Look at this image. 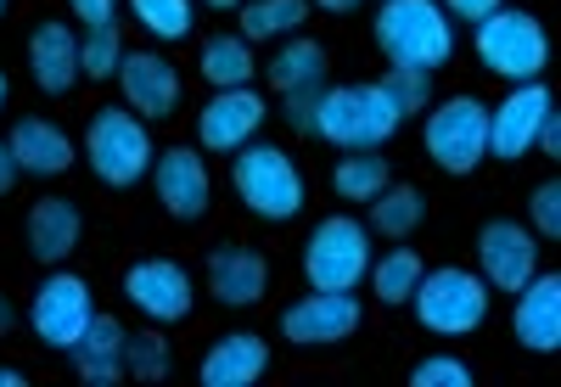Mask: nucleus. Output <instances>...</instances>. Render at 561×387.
Masks as SVG:
<instances>
[{
    "mask_svg": "<svg viewBox=\"0 0 561 387\" xmlns=\"http://www.w3.org/2000/svg\"><path fill=\"white\" fill-rule=\"evenodd\" d=\"M399 124L404 118L393 113L388 90L377 79H354V84H320L309 135H320L337 152H382L399 135Z\"/></svg>",
    "mask_w": 561,
    "mask_h": 387,
    "instance_id": "nucleus-1",
    "label": "nucleus"
},
{
    "mask_svg": "<svg viewBox=\"0 0 561 387\" xmlns=\"http://www.w3.org/2000/svg\"><path fill=\"white\" fill-rule=\"evenodd\" d=\"M370 39L388 57V68L438 73L455 57V18L438 0H382L370 18Z\"/></svg>",
    "mask_w": 561,
    "mask_h": 387,
    "instance_id": "nucleus-2",
    "label": "nucleus"
},
{
    "mask_svg": "<svg viewBox=\"0 0 561 387\" xmlns=\"http://www.w3.org/2000/svg\"><path fill=\"white\" fill-rule=\"evenodd\" d=\"M230 191H237V203L270 225H287L304 214V197H309V185H304V169L287 147H270V140H248L242 152H230Z\"/></svg>",
    "mask_w": 561,
    "mask_h": 387,
    "instance_id": "nucleus-3",
    "label": "nucleus"
},
{
    "mask_svg": "<svg viewBox=\"0 0 561 387\" xmlns=\"http://www.w3.org/2000/svg\"><path fill=\"white\" fill-rule=\"evenodd\" d=\"M158 140L147 129V118H135L129 107H96L84 124V163L107 191H135L152 174Z\"/></svg>",
    "mask_w": 561,
    "mask_h": 387,
    "instance_id": "nucleus-4",
    "label": "nucleus"
},
{
    "mask_svg": "<svg viewBox=\"0 0 561 387\" xmlns=\"http://www.w3.org/2000/svg\"><path fill=\"white\" fill-rule=\"evenodd\" d=\"M472 52H478L483 73H494V79H511V84H517V79H545L550 29L534 12L500 7V12L472 23Z\"/></svg>",
    "mask_w": 561,
    "mask_h": 387,
    "instance_id": "nucleus-5",
    "label": "nucleus"
},
{
    "mask_svg": "<svg viewBox=\"0 0 561 387\" xmlns=\"http://www.w3.org/2000/svg\"><path fill=\"white\" fill-rule=\"evenodd\" d=\"M421 152L444 174H472L489 158V107L478 95H444L421 113Z\"/></svg>",
    "mask_w": 561,
    "mask_h": 387,
    "instance_id": "nucleus-6",
    "label": "nucleus"
},
{
    "mask_svg": "<svg viewBox=\"0 0 561 387\" xmlns=\"http://www.w3.org/2000/svg\"><path fill=\"white\" fill-rule=\"evenodd\" d=\"M370 236L354 214H325L309 241H304V281L320 286V293H359V281L370 270Z\"/></svg>",
    "mask_w": 561,
    "mask_h": 387,
    "instance_id": "nucleus-7",
    "label": "nucleus"
},
{
    "mask_svg": "<svg viewBox=\"0 0 561 387\" xmlns=\"http://www.w3.org/2000/svg\"><path fill=\"white\" fill-rule=\"evenodd\" d=\"M489 286L478 270H466V264H444V270H427L415 286V320L427 326L433 337H472L483 320H489Z\"/></svg>",
    "mask_w": 561,
    "mask_h": 387,
    "instance_id": "nucleus-8",
    "label": "nucleus"
},
{
    "mask_svg": "<svg viewBox=\"0 0 561 387\" xmlns=\"http://www.w3.org/2000/svg\"><path fill=\"white\" fill-rule=\"evenodd\" d=\"M90 315H96V293H90V281L73 275V270H51L39 286H34V298H28V331H34V343L39 349H57L68 354L79 343V331L90 326Z\"/></svg>",
    "mask_w": 561,
    "mask_h": 387,
    "instance_id": "nucleus-9",
    "label": "nucleus"
},
{
    "mask_svg": "<svg viewBox=\"0 0 561 387\" xmlns=\"http://www.w3.org/2000/svg\"><path fill=\"white\" fill-rule=\"evenodd\" d=\"M124 298L135 304V315H147L152 326H180L197 309V281L180 259L169 253H147L124 270Z\"/></svg>",
    "mask_w": 561,
    "mask_h": 387,
    "instance_id": "nucleus-10",
    "label": "nucleus"
},
{
    "mask_svg": "<svg viewBox=\"0 0 561 387\" xmlns=\"http://www.w3.org/2000/svg\"><path fill=\"white\" fill-rule=\"evenodd\" d=\"M556 113V95L545 79H517L505 95H500V107L489 113V158L500 163H517L539 147V129L545 118Z\"/></svg>",
    "mask_w": 561,
    "mask_h": 387,
    "instance_id": "nucleus-11",
    "label": "nucleus"
},
{
    "mask_svg": "<svg viewBox=\"0 0 561 387\" xmlns=\"http://www.w3.org/2000/svg\"><path fill=\"white\" fill-rule=\"evenodd\" d=\"M152 197L169 219L197 225L214 208V174H208V152L203 147H163L152 158Z\"/></svg>",
    "mask_w": 561,
    "mask_h": 387,
    "instance_id": "nucleus-12",
    "label": "nucleus"
},
{
    "mask_svg": "<svg viewBox=\"0 0 561 387\" xmlns=\"http://www.w3.org/2000/svg\"><path fill=\"white\" fill-rule=\"evenodd\" d=\"M365 326V309H359V293H320L309 286L304 298H293L280 309V337L293 349H332V343H348V337Z\"/></svg>",
    "mask_w": 561,
    "mask_h": 387,
    "instance_id": "nucleus-13",
    "label": "nucleus"
},
{
    "mask_svg": "<svg viewBox=\"0 0 561 387\" xmlns=\"http://www.w3.org/2000/svg\"><path fill=\"white\" fill-rule=\"evenodd\" d=\"M270 118V102L253 90V84H230V90H214L203 113H197V147L203 152H242L248 140L264 129Z\"/></svg>",
    "mask_w": 561,
    "mask_h": 387,
    "instance_id": "nucleus-14",
    "label": "nucleus"
},
{
    "mask_svg": "<svg viewBox=\"0 0 561 387\" xmlns=\"http://www.w3.org/2000/svg\"><path fill=\"white\" fill-rule=\"evenodd\" d=\"M539 270V236L523 219H489L478 230V275L489 293H517Z\"/></svg>",
    "mask_w": 561,
    "mask_h": 387,
    "instance_id": "nucleus-15",
    "label": "nucleus"
},
{
    "mask_svg": "<svg viewBox=\"0 0 561 387\" xmlns=\"http://www.w3.org/2000/svg\"><path fill=\"white\" fill-rule=\"evenodd\" d=\"M118 84H124V107L135 113V118H147V124H158V118H174L180 113V68L163 57V52H124V62H118Z\"/></svg>",
    "mask_w": 561,
    "mask_h": 387,
    "instance_id": "nucleus-16",
    "label": "nucleus"
},
{
    "mask_svg": "<svg viewBox=\"0 0 561 387\" xmlns=\"http://www.w3.org/2000/svg\"><path fill=\"white\" fill-rule=\"evenodd\" d=\"M203 281H208V298L225 304V309H253L270 298V259L259 248H242V241H225V248L208 253L203 264Z\"/></svg>",
    "mask_w": 561,
    "mask_h": 387,
    "instance_id": "nucleus-17",
    "label": "nucleus"
},
{
    "mask_svg": "<svg viewBox=\"0 0 561 387\" xmlns=\"http://www.w3.org/2000/svg\"><path fill=\"white\" fill-rule=\"evenodd\" d=\"M511 337L528 354H556L561 349V275L556 270H534L528 286L511 293Z\"/></svg>",
    "mask_w": 561,
    "mask_h": 387,
    "instance_id": "nucleus-18",
    "label": "nucleus"
},
{
    "mask_svg": "<svg viewBox=\"0 0 561 387\" xmlns=\"http://www.w3.org/2000/svg\"><path fill=\"white\" fill-rule=\"evenodd\" d=\"M79 230H84L79 203H68V197H34V203H28V214H23V248H28V259H34V264L57 270V264H68V259H73Z\"/></svg>",
    "mask_w": 561,
    "mask_h": 387,
    "instance_id": "nucleus-19",
    "label": "nucleus"
},
{
    "mask_svg": "<svg viewBox=\"0 0 561 387\" xmlns=\"http://www.w3.org/2000/svg\"><path fill=\"white\" fill-rule=\"evenodd\" d=\"M7 147H12V158H18V174H28V180H57V174H68L73 158H79L73 135H68L57 118H39V113H28V118L12 124Z\"/></svg>",
    "mask_w": 561,
    "mask_h": 387,
    "instance_id": "nucleus-20",
    "label": "nucleus"
},
{
    "mask_svg": "<svg viewBox=\"0 0 561 387\" xmlns=\"http://www.w3.org/2000/svg\"><path fill=\"white\" fill-rule=\"evenodd\" d=\"M124 343H129V331H124V320H113V315H90V326L79 331V343L68 349V360H73V376L84 382V387H118V382H129V371H124Z\"/></svg>",
    "mask_w": 561,
    "mask_h": 387,
    "instance_id": "nucleus-21",
    "label": "nucleus"
},
{
    "mask_svg": "<svg viewBox=\"0 0 561 387\" xmlns=\"http://www.w3.org/2000/svg\"><path fill=\"white\" fill-rule=\"evenodd\" d=\"M270 371V343L259 331H225L208 343L203 365H197V382L203 387H253L264 382Z\"/></svg>",
    "mask_w": 561,
    "mask_h": 387,
    "instance_id": "nucleus-22",
    "label": "nucleus"
},
{
    "mask_svg": "<svg viewBox=\"0 0 561 387\" xmlns=\"http://www.w3.org/2000/svg\"><path fill=\"white\" fill-rule=\"evenodd\" d=\"M28 73L45 95H68L79 84V34L62 18H45L28 29Z\"/></svg>",
    "mask_w": 561,
    "mask_h": 387,
    "instance_id": "nucleus-23",
    "label": "nucleus"
},
{
    "mask_svg": "<svg viewBox=\"0 0 561 387\" xmlns=\"http://www.w3.org/2000/svg\"><path fill=\"white\" fill-rule=\"evenodd\" d=\"M325 73H332V52L309 34H287L270 57V90L275 95H293V90H320Z\"/></svg>",
    "mask_w": 561,
    "mask_h": 387,
    "instance_id": "nucleus-24",
    "label": "nucleus"
},
{
    "mask_svg": "<svg viewBox=\"0 0 561 387\" xmlns=\"http://www.w3.org/2000/svg\"><path fill=\"white\" fill-rule=\"evenodd\" d=\"M421 275H427V264H421V253L410 248V241H393V248L382 259H370V270H365L370 293H377V304H388V309H404L415 298Z\"/></svg>",
    "mask_w": 561,
    "mask_h": 387,
    "instance_id": "nucleus-25",
    "label": "nucleus"
},
{
    "mask_svg": "<svg viewBox=\"0 0 561 387\" xmlns=\"http://www.w3.org/2000/svg\"><path fill=\"white\" fill-rule=\"evenodd\" d=\"M365 208H370L365 230L382 236V241H410L421 230V219H427V197H421L415 185H382Z\"/></svg>",
    "mask_w": 561,
    "mask_h": 387,
    "instance_id": "nucleus-26",
    "label": "nucleus"
},
{
    "mask_svg": "<svg viewBox=\"0 0 561 387\" xmlns=\"http://www.w3.org/2000/svg\"><path fill=\"white\" fill-rule=\"evenodd\" d=\"M197 68L214 90H230V84H253L259 73V57H253V39L242 34H208L203 52H197Z\"/></svg>",
    "mask_w": 561,
    "mask_h": 387,
    "instance_id": "nucleus-27",
    "label": "nucleus"
},
{
    "mask_svg": "<svg viewBox=\"0 0 561 387\" xmlns=\"http://www.w3.org/2000/svg\"><path fill=\"white\" fill-rule=\"evenodd\" d=\"M309 0H242L237 7V18H242V39H253V45H270V39H287V34H298L304 23H309Z\"/></svg>",
    "mask_w": 561,
    "mask_h": 387,
    "instance_id": "nucleus-28",
    "label": "nucleus"
},
{
    "mask_svg": "<svg viewBox=\"0 0 561 387\" xmlns=\"http://www.w3.org/2000/svg\"><path fill=\"white\" fill-rule=\"evenodd\" d=\"M382 185H393V169L382 152H343L332 169V191L343 203H370Z\"/></svg>",
    "mask_w": 561,
    "mask_h": 387,
    "instance_id": "nucleus-29",
    "label": "nucleus"
},
{
    "mask_svg": "<svg viewBox=\"0 0 561 387\" xmlns=\"http://www.w3.org/2000/svg\"><path fill=\"white\" fill-rule=\"evenodd\" d=\"M129 7V18L147 29L152 39H163V45H174V39H192V29H197V0H124Z\"/></svg>",
    "mask_w": 561,
    "mask_h": 387,
    "instance_id": "nucleus-30",
    "label": "nucleus"
},
{
    "mask_svg": "<svg viewBox=\"0 0 561 387\" xmlns=\"http://www.w3.org/2000/svg\"><path fill=\"white\" fill-rule=\"evenodd\" d=\"M118 62H124V34H118V23L79 34V79H90V84L118 79Z\"/></svg>",
    "mask_w": 561,
    "mask_h": 387,
    "instance_id": "nucleus-31",
    "label": "nucleus"
},
{
    "mask_svg": "<svg viewBox=\"0 0 561 387\" xmlns=\"http://www.w3.org/2000/svg\"><path fill=\"white\" fill-rule=\"evenodd\" d=\"M377 84L388 90V102H393L399 118H421L433 107V73H421V68H388Z\"/></svg>",
    "mask_w": 561,
    "mask_h": 387,
    "instance_id": "nucleus-32",
    "label": "nucleus"
},
{
    "mask_svg": "<svg viewBox=\"0 0 561 387\" xmlns=\"http://www.w3.org/2000/svg\"><path fill=\"white\" fill-rule=\"evenodd\" d=\"M169 343H163V326H152V331H135L129 343H124V371L135 376V382H163L169 376Z\"/></svg>",
    "mask_w": 561,
    "mask_h": 387,
    "instance_id": "nucleus-33",
    "label": "nucleus"
},
{
    "mask_svg": "<svg viewBox=\"0 0 561 387\" xmlns=\"http://www.w3.org/2000/svg\"><path fill=\"white\" fill-rule=\"evenodd\" d=\"M410 387H472V365L455 354H427L410 371Z\"/></svg>",
    "mask_w": 561,
    "mask_h": 387,
    "instance_id": "nucleus-34",
    "label": "nucleus"
},
{
    "mask_svg": "<svg viewBox=\"0 0 561 387\" xmlns=\"http://www.w3.org/2000/svg\"><path fill=\"white\" fill-rule=\"evenodd\" d=\"M528 230L556 241L561 236V180H545L534 197H528Z\"/></svg>",
    "mask_w": 561,
    "mask_h": 387,
    "instance_id": "nucleus-35",
    "label": "nucleus"
},
{
    "mask_svg": "<svg viewBox=\"0 0 561 387\" xmlns=\"http://www.w3.org/2000/svg\"><path fill=\"white\" fill-rule=\"evenodd\" d=\"M68 12L84 29H107V23H118V0H68Z\"/></svg>",
    "mask_w": 561,
    "mask_h": 387,
    "instance_id": "nucleus-36",
    "label": "nucleus"
},
{
    "mask_svg": "<svg viewBox=\"0 0 561 387\" xmlns=\"http://www.w3.org/2000/svg\"><path fill=\"white\" fill-rule=\"evenodd\" d=\"M314 95H320V90H293V95H280V113H287V124L304 129V135H309V124H314Z\"/></svg>",
    "mask_w": 561,
    "mask_h": 387,
    "instance_id": "nucleus-37",
    "label": "nucleus"
},
{
    "mask_svg": "<svg viewBox=\"0 0 561 387\" xmlns=\"http://www.w3.org/2000/svg\"><path fill=\"white\" fill-rule=\"evenodd\" d=\"M438 7L455 18V23H478V18H489V12H500L505 0H438Z\"/></svg>",
    "mask_w": 561,
    "mask_h": 387,
    "instance_id": "nucleus-38",
    "label": "nucleus"
},
{
    "mask_svg": "<svg viewBox=\"0 0 561 387\" xmlns=\"http://www.w3.org/2000/svg\"><path fill=\"white\" fill-rule=\"evenodd\" d=\"M18 158H12V147H7V140H0V203H7L12 197V191H18Z\"/></svg>",
    "mask_w": 561,
    "mask_h": 387,
    "instance_id": "nucleus-39",
    "label": "nucleus"
},
{
    "mask_svg": "<svg viewBox=\"0 0 561 387\" xmlns=\"http://www.w3.org/2000/svg\"><path fill=\"white\" fill-rule=\"evenodd\" d=\"M539 152H545V158H561V118H556V113H550L545 129H539Z\"/></svg>",
    "mask_w": 561,
    "mask_h": 387,
    "instance_id": "nucleus-40",
    "label": "nucleus"
},
{
    "mask_svg": "<svg viewBox=\"0 0 561 387\" xmlns=\"http://www.w3.org/2000/svg\"><path fill=\"white\" fill-rule=\"evenodd\" d=\"M18 320H23V315H18V304H12L7 293H0V337H7V331H18Z\"/></svg>",
    "mask_w": 561,
    "mask_h": 387,
    "instance_id": "nucleus-41",
    "label": "nucleus"
},
{
    "mask_svg": "<svg viewBox=\"0 0 561 387\" xmlns=\"http://www.w3.org/2000/svg\"><path fill=\"white\" fill-rule=\"evenodd\" d=\"M309 7H320V12H332V18H348L359 0H309Z\"/></svg>",
    "mask_w": 561,
    "mask_h": 387,
    "instance_id": "nucleus-42",
    "label": "nucleus"
},
{
    "mask_svg": "<svg viewBox=\"0 0 561 387\" xmlns=\"http://www.w3.org/2000/svg\"><path fill=\"white\" fill-rule=\"evenodd\" d=\"M23 382H28L23 371H12V365H0V387H23Z\"/></svg>",
    "mask_w": 561,
    "mask_h": 387,
    "instance_id": "nucleus-43",
    "label": "nucleus"
},
{
    "mask_svg": "<svg viewBox=\"0 0 561 387\" xmlns=\"http://www.w3.org/2000/svg\"><path fill=\"white\" fill-rule=\"evenodd\" d=\"M197 7H208V12H237L242 0H197Z\"/></svg>",
    "mask_w": 561,
    "mask_h": 387,
    "instance_id": "nucleus-44",
    "label": "nucleus"
},
{
    "mask_svg": "<svg viewBox=\"0 0 561 387\" xmlns=\"http://www.w3.org/2000/svg\"><path fill=\"white\" fill-rule=\"evenodd\" d=\"M12 102V79H7V68H0V107Z\"/></svg>",
    "mask_w": 561,
    "mask_h": 387,
    "instance_id": "nucleus-45",
    "label": "nucleus"
},
{
    "mask_svg": "<svg viewBox=\"0 0 561 387\" xmlns=\"http://www.w3.org/2000/svg\"><path fill=\"white\" fill-rule=\"evenodd\" d=\"M7 12H12V0H0V23H7Z\"/></svg>",
    "mask_w": 561,
    "mask_h": 387,
    "instance_id": "nucleus-46",
    "label": "nucleus"
}]
</instances>
